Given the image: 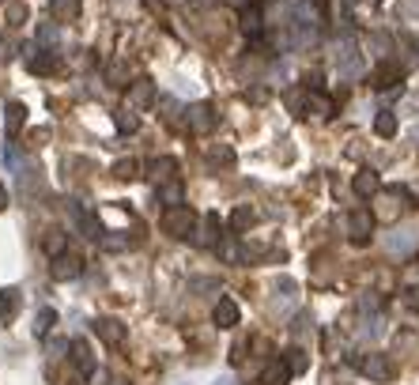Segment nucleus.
<instances>
[{
    "mask_svg": "<svg viewBox=\"0 0 419 385\" xmlns=\"http://www.w3.org/2000/svg\"><path fill=\"white\" fill-rule=\"evenodd\" d=\"M197 212H193L189 204H174L163 212V230L170 238H193V230H197Z\"/></svg>",
    "mask_w": 419,
    "mask_h": 385,
    "instance_id": "nucleus-1",
    "label": "nucleus"
},
{
    "mask_svg": "<svg viewBox=\"0 0 419 385\" xmlns=\"http://www.w3.org/2000/svg\"><path fill=\"white\" fill-rule=\"evenodd\" d=\"M351 366H355L359 374H367L370 382H393V363L385 355H378V351H370V355H355L351 359Z\"/></svg>",
    "mask_w": 419,
    "mask_h": 385,
    "instance_id": "nucleus-2",
    "label": "nucleus"
},
{
    "mask_svg": "<svg viewBox=\"0 0 419 385\" xmlns=\"http://www.w3.org/2000/svg\"><path fill=\"white\" fill-rule=\"evenodd\" d=\"M220 230H223L220 215H215V212H208V215H200L197 230H193V242H197L200 250H212V246H220Z\"/></svg>",
    "mask_w": 419,
    "mask_h": 385,
    "instance_id": "nucleus-3",
    "label": "nucleus"
},
{
    "mask_svg": "<svg viewBox=\"0 0 419 385\" xmlns=\"http://www.w3.org/2000/svg\"><path fill=\"white\" fill-rule=\"evenodd\" d=\"M185 121H189V128L197 136H208L215 128V121H220V117H215V110L208 106V102H193L189 110H185Z\"/></svg>",
    "mask_w": 419,
    "mask_h": 385,
    "instance_id": "nucleus-4",
    "label": "nucleus"
},
{
    "mask_svg": "<svg viewBox=\"0 0 419 385\" xmlns=\"http://www.w3.org/2000/svg\"><path fill=\"white\" fill-rule=\"evenodd\" d=\"M374 219L378 215L370 212V208H355V212L348 215V235H351V242L362 246L370 238V230H374Z\"/></svg>",
    "mask_w": 419,
    "mask_h": 385,
    "instance_id": "nucleus-5",
    "label": "nucleus"
},
{
    "mask_svg": "<svg viewBox=\"0 0 419 385\" xmlns=\"http://www.w3.org/2000/svg\"><path fill=\"white\" fill-rule=\"evenodd\" d=\"M91 328H95V336H99L102 344H110V348H121V344H125V336H128V328L121 325L117 317H99Z\"/></svg>",
    "mask_w": 419,
    "mask_h": 385,
    "instance_id": "nucleus-6",
    "label": "nucleus"
},
{
    "mask_svg": "<svg viewBox=\"0 0 419 385\" xmlns=\"http://www.w3.org/2000/svg\"><path fill=\"white\" fill-rule=\"evenodd\" d=\"M50 272H53V279H61V284H68V279H79V272H84V261H79L76 253H68V250H64L61 257H53Z\"/></svg>",
    "mask_w": 419,
    "mask_h": 385,
    "instance_id": "nucleus-7",
    "label": "nucleus"
},
{
    "mask_svg": "<svg viewBox=\"0 0 419 385\" xmlns=\"http://www.w3.org/2000/svg\"><path fill=\"white\" fill-rule=\"evenodd\" d=\"M72 219H76V227H79V235H84V238H102V235H106V230H102L99 212H87V208H72Z\"/></svg>",
    "mask_w": 419,
    "mask_h": 385,
    "instance_id": "nucleus-8",
    "label": "nucleus"
},
{
    "mask_svg": "<svg viewBox=\"0 0 419 385\" xmlns=\"http://www.w3.org/2000/svg\"><path fill=\"white\" fill-rule=\"evenodd\" d=\"M400 76H405V68H400V64L382 61V64L374 68V87H378V91H393V87L400 83Z\"/></svg>",
    "mask_w": 419,
    "mask_h": 385,
    "instance_id": "nucleus-9",
    "label": "nucleus"
},
{
    "mask_svg": "<svg viewBox=\"0 0 419 385\" xmlns=\"http://www.w3.org/2000/svg\"><path fill=\"white\" fill-rule=\"evenodd\" d=\"M238 317H242V314H238V302L223 295V299L215 302V310H212V321H215L220 328H235V325H238Z\"/></svg>",
    "mask_w": 419,
    "mask_h": 385,
    "instance_id": "nucleus-10",
    "label": "nucleus"
},
{
    "mask_svg": "<svg viewBox=\"0 0 419 385\" xmlns=\"http://www.w3.org/2000/svg\"><path fill=\"white\" fill-rule=\"evenodd\" d=\"M151 102H155V83H151V79H136V83H128V106L144 110V106H151Z\"/></svg>",
    "mask_w": 419,
    "mask_h": 385,
    "instance_id": "nucleus-11",
    "label": "nucleus"
},
{
    "mask_svg": "<svg viewBox=\"0 0 419 385\" xmlns=\"http://www.w3.org/2000/svg\"><path fill=\"white\" fill-rule=\"evenodd\" d=\"M148 174H151V181H155V186H166V181H178V163H174V159H155V163L148 166Z\"/></svg>",
    "mask_w": 419,
    "mask_h": 385,
    "instance_id": "nucleus-12",
    "label": "nucleus"
},
{
    "mask_svg": "<svg viewBox=\"0 0 419 385\" xmlns=\"http://www.w3.org/2000/svg\"><path fill=\"white\" fill-rule=\"evenodd\" d=\"M351 189L359 192V197H374L378 189H382V178H378V170H370V166H362V170L351 178Z\"/></svg>",
    "mask_w": 419,
    "mask_h": 385,
    "instance_id": "nucleus-13",
    "label": "nucleus"
},
{
    "mask_svg": "<svg viewBox=\"0 0 419 385\" xmlns=\"http://www.w3.org/2000/svg\"><path fill=\"white\" fill-rule=\"evenodd\" d=\"M287 382H291V366H287L284 359H272L261 371V385H287Z\"/></svg>",
    "mask_w": 419,
    "mask_h": 385,
    "instance_id": "nucleus-14",
    "label": "nucleus"
},
{
    "mask_svg": "<svg viewBox=\"0 0 419 385\" xmlns=\"http://www.w3.org/2000/svg\"><path fill=\"white\" fill-rule=\"evenodd\" d=\"M79 12H84V0H50V15L57 23H72Z\"/></svg>",
    "mask_w": 419,
    "mask_h": 385,
    "instance_id": "nucleus-15",
    "label": "nucleus"
},
{
    "mask_svg": "<svg viewBox=\"0 0 419 385\" xmlns=\"http://www.w3.org/2000/svg\"><path fill=\"white\" fill-rule=\"evenodd\" d=\"M72 363H76L79 374H87V378L95 374V355H91V344H87V340H76V344H72Z\"/></svg>",
    "mask_w": 419,
    "mask_h": 385,
    "instance_id": "nucleus-16",
    "label": "nucleus"
},
{
    "mask_svg": "<svg viewBox=\"0 0 419 385\" xmlns=\"http://www.w3.org/2000/svg\"><path fill=\"white\" fill-rule=\"evenodd\" d=\"M23 125H27V106H23V102H8V110H4V128H8V136H19Z\"/></svg>",
    "mask_w": 419,
    "mask_h": 385,
    "instance_id": "nucleus-17",
    "label": "nucleus"
},
{
    "mask_svg": "<svg viewBox=\"0 0 419 385\" xmlns=\"http://www.w3.org/2000/svg\"><path fill=\"white\" fill-rule=\"evenodd\" d=\"M19 302H23V291H19V287H4V291H0V317L12 321L15 314H19Z\"/></svg>",
    "mask_w": 419,
    "mask_h": 385,
    "instance_id": "nucleus-18",
    "label": "nucleus"
},
{
    "mask_svg": "<svg viewBox=\"0 0 419 385\" xmlns=\"http://www.w3.org/2000/svg\"><path fill=\"white\" fill-rule=\"evenodd\" d=\"M27 68L35 72V76H53V72H61V61L53 57V53H42V50H38V57H30Z\"/></svg>",
    "mask_w": 419,
    "mask_h": 385,
    "instance_id": "nucleus-19",
    "label": "nucleus"
},
{
    "mask_svg": "<svg viewBox=\"0 0 419 385\" xmlns=\"http://www.w3.org/2000/svg\"><path fill=\"white\" fill-rule=\"evenodd\" d=\"M242 30H246L249 38H257L264 30V15H261V8H257V4L242 8Z\"/></svg>",
    "mask_w": 419,
    "mask_h": 385,
    "instance_id": "nucleus-20",
    "label": "nucleus"
},
{
    "mask_svg": "<svg viewBox=\"0 0 419 385\" xmlns=\"http://www.w3.org/2000/svg\"><path fill=\"white\" fill-rule=\"evenodd\" d=\"M306 114H318V117H333V102L325 99L321 91H306Z\"/></svg>",
    "mask_w": 419,
    "mask_h": 385,
    "instance_id": "nucleus-21",
    "label": "nucleus"
},
{
    "mask_svg": "<svg viewBox=\"0 0 419 385\" xmlns=\"http://www.w3.org/2000/svg\"><path fill=\"white\" fill-rule=\"evenodd\" d=\"M397 114H393V110H382V114L374 117V132L382 136V140H389V136H397Z\"/></svg>",
    "mask_w": 419,
    "mask_h": 385,
    "instance_id": "nucleus-22",
    "label": "nucleus"
},
{
    "mask_svg": "<svg viewBox=\"0 0 419 385\" xmlns=\"http://www.w3.org/2000/svg\"><path fill=\"white\" fill-rule=\"evenodd\" d=\"M140 170H144L140 159H121V163H114V178L117 181H136L140 178Z\"/></svg>",
    "mask_w": 419,
    "mask_h": 385,
    "instance_id": "nucleus-23",
    "label": "nucleus"
},
{
    "mask_svg": "<svg viewBox=\"0 0 419 385\" xmlns=\"http://www.w3.org/2000/svg\"><path fill=\"white\" fill-rule=\"evenodd\" d=\"M23 19H27V4H23V0H8L4 4V23L8 27H19Z\"/></svg>",
    "mask_w": 419,
    "mask_h": 385,
    "instance_id": "nucleus-24",
    "label": "nucleus"
},
{
    "mask_svg": "<svg viewBox=\"0 0 419 385\" xmlns=\"http://www.w3.org/2000/svg\"><path fill=\"white\" fill-rule=\"evenodd\" d=\"M42 246H46V253H50V257H61L64 250H68V235H61V230H50V235L42 238Z\"/></svg>",
    "mask_w": 419,
    "mask_h": 385,
    "instance_id": "nucleus-25",
    "label": "nucleus"
},
{
    "mask_svg": "<svg viewBox=\"0 0 419 385\" xmlns=\"http://www.w3.org/2000/svg\"><path fill=\"white\" fill-rule=\"evenodd\" d=\"M284 363L291 366V374H302L306 366H310V359H306L302 348H287V351H284Z\"/></svg>",
    "mask_w": 419,
    "mask_h": 385,
    "instance_id": "nucleus-26",
    "label": "nucleus"
},
{
    "mask_svg": "<svg viewBox=\"0 0 419 385\" xmlns=\"http://www.w3.org/2000/svg\"><path fill=\"white\" fill-rule=\"evenodd\" d=\"M53 325H57V314H53L50 306H46V310H38V314H35V336H46Z\"/></svg>",
    "mask_w": 419,
    "mask_h": 385,
    "instance_id": "nucleus-27",
    "label": "nucleus"
},
{
    "mask_svg": "<svg viewBox=\"0 0 419 385\" xmlns=\"http://www.w3.org/2000/svg\"><path fill=\"white\" fill-rule=\"evenodd\" d=\"M159 200H166V208L182 204V181H166V186H159Z\"/></svg>",
    "mask_w": 419,
    "mask_h": 385,
    "instance_id": "nucleus-28",
    "label": "nucleus"
},
{
    "mask_svg": "<svg viewBox=\"0 0 419 385\" xmlns=\"http://www.w3.org/2000/svg\"><path fill=\"white\" fill-rule=\"evenodd\" d=\"M249 223H253V208L242 204V208H235V212H231V227H235V230H246Z\"/></svg>",
    "mask_w": 419,
    "mask_h": 385,
    "instance_id": "nucleus-29",
    "label": "nucleus"
},
{
    "mask_svg": "<svg viewBox=\"0 0 419 385\" xmlns=\"http://www.w3.org/2000/svg\"><path fill=\"white\" fill-rule=\"evenodd\" d=\"M208 159H212V163L231 166V163H235V151H231L227 144H215V148H208Z\"/></svg>",
    "mask_w": 419,
    "mask_h": 385,
    "instance_id": "nucleus-30",
    "label": "nucleus"
},
{
    "mask_svg": "<svg viewBox=\"0 0 419 385\" xmlns=\"http://www.w3.org/2000/svg\"><path fill=\"white\" fill-rule=\"evenodd\" d=\"M397 197H400V192H385V197H382V208H378V215L393 219V215H397Z\"/></svg>",
    "mask_w": 419,
    "mask_h": 385,
    "instance_id": "nucleus-31",
    "label": "nucleus"
},
{
    "mask_svg": "<svg viewBox=\"0 0 419 385\" xmlns=\"http://www.w3.org/2000/svg\"><path fill=\"white\" fill-rule=\"evenodd\" d=\"M163 110H166L163 121H166V125H178V117H182V106H178V102H174V99H163Z\"/></svg>",
    "mask_w": 419,
    "mask_h": 385,
    "instance_id": "nucleus-32",
    "label": "nucleus"
},
{
    "mask_svg": "<svg viewBox=\"0 0 419 385\" xmlns=\"http://www.w3.org/2000/svg\"><path fill=\"white\" fill-rule=\"evenodd\" d=\"M136 125H140V121H136V114H128V110H125V114L117 117V128H125V132H133Z\"/></svg>",
    "mask_w": 419,
    "mask_h": 385,
    "instance_id": "nucleus-33",
    "label": "nucleus"
},
{
    "mask_svg": "<svg viewBox=\"0 0 419 385\" xmlns=\"http://www.w3.org/2000/svg\"><path fill=\"white\" fill-rule=\"evenodd\" d=\"M110 83H114V87H128V83H125V68H121V64H114V68H110Z\"/></svg>",
    "mask_w": 419,
    "mask_h": 385,
    "instance_id": "nucleus-34",
    "label": "nucleus"
},
{
    "mask_svg": "<svg viewBox=\"0 0 419 385\" xmlns=\"http://www.w3.org/2000/svg\"><path fill=\"white\" fill-rule=\"evenodd\" d=\"M220 253H223V257H227V261H231V264H235V261H238V257H242L235 242H223V246H220Z\"/></svg>",
    "mask_w": 419,
    "mask_h": 385,
    "instance_id": "nucleus-35",
    "label": "nucleus"
},
{
    "mask_svg": "<svg viewBox=\"0 0 419 385\" xmlns=\"http://www.w3.org/2000/svg\"><path fill=\"white\" fill-rule=\"evenodd\" d=\"M405 306H412V310H419V287H412V291L405 295Z\"/></svg>",
    "mask_w": 419,
    "mask_h": 385,
    "instance_id": "nucleus-36",
    "label": "nucleus"
},
{
    "mask_svg": "<svg viewBox=\"0 0 419 385\" xmlns=\"http://www.w3.org/2000/svg\"><path fill=\"white\" fill-rule=\"evenodd\" d=\"M102 246L106 250H125V238H102Z\"/></svg>",
    "mask_w": 419,
    "mask_h": 385,
    "instance_id": "nucleus-37",
    "label": "nucleus"
},
{
    "mask_svg": "<svg viewBox=\"0 0 419 385\" xmlns=\"http://www.w3.org/2000/svg\"><path fill=\"white\" fill-rule=\"evenodd\" d=\"M4 208H8V189L0 186V212H4Z\"/></svg>",
    "mask_w": 419,
    "mask_h": 385,
    "instance_id": "nucleus-38",
    "label": "nucleus"
},
{
    "mask_svg": "<svg viewBox=\"0 0 419 385\" xmlns=\"http://www.w3.org/2000/svg\"><path fill=\"white\" fill-rule=\"evenodd\" d=\"M227 4H235V8H249L253 0H227Z\"/></svg>",
    "mask_w": 419,
    "mask_h": 385,
    "instance_id": "nucleus-39",
    "label": "nucleus"
},
{
    "mask_svg": "<svg viewBox=\"0 0 419 385\" xmlns=\"http://www.w3.org/2000/svg\"><path fill=\"white\" fill-rule=\"evenodd\" d=\"M215 385H235V382H231V378H223V382H215Z\"/></svg>",
    "mask_w": 419,
    "mask_h": 385,
    "instance_id": "nucleus-40",
    "label": "nucleus"
},
{
    "mask_svg": "<svg viewBox=\"0 0 419 385\" xmlns=\"http://www.w3.org/2000/svg\"><path fill=\"white\" fill-rule=\"evenodd\" d=\"M0 4H8V0H0Z\"/></svg>",
    "mask_w": 419,
    "mask_h": 385,
    "instance_id": "nucleus-41",
    "label": "nucleus"
}]
</instances>
